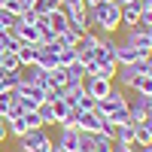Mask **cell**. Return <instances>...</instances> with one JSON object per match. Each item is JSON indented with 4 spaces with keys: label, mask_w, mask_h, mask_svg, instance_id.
Listing matches in <instances>:
<instances>
[{
    "label": "cell",
    "mask_w": 152,
    "mask_h": 152,
    "mask_svg": "<svg viewBox=\"0 0 152 152\" xmlns=\"http://www.w3.org/2000/svg\"><path fill=\"white\" fill-rule=\"evenodd\" d=\"M91 12V28H97L100 34L113 37L119 28H122V6L116 3V0H104V3H97Z\"/></svg>",
    "instance_id": "obj_1"
},
{
    "label": "cell",
    "mask_w": 152,
    "mask_h": 152,
    "mask_svg": "<svg viewBox=\"0 0 152 152\" xmlns=\"http://www.w3.org/2000/svg\"><path fill=\"white\" fill-rule=\"evenodd\" d=\"M15 91H18V104L24 107V113H28V110H37V107L46 100V88H43V85H18Z\"/></svg>",
    "instance_id": "obj_2"
},
{
    "label": "cell",
    "mask_w": 152,
    "mask_h": 152,
    "mask_svg": "<svg viewBox=\"0 0 152 152\" xmlns=\"http://www.w3.org/2000/svg\"><path fill=\"white\" fill-rule=\"evenodd\" d=\"M122 43H128V46L137 49L140 55H149V52H152V34L143 31V28H137V24H134L128 34H125V40H122Z\"/></svg>",
    "instance_id": "obj_3"
},
{
    "label": "cell",
    "mask_w": 152,
    "mask_h": 152,
    "mask_svg": "<svg viewBox=\"0 0 152 152\" xmlns=\"http://www.w3.org/2000/svg\"><path fill=\"white\" fill-rule=\"evenodd\" d=\"M49 143H52V137H49L46 128H34V131H28V134L18 140V146H24L28 152H40V149L49 146Z\"/></svg>",
    "instance_id": "obj_4"
},
{
    "label": "cell",
    "mask_w": 152,
    "mask_h": 152,
    "mask_svg": "<svg viewBox=\"0 0 152 152\" xmlns=\"http://www.w3.org/2000/svg\"><path fill=\"white\" fill-rule=\"evenodd\" d=\"M79 140H82V131L79 128H58L55 146H61L64 152H79Z\"/></svg>",
    "instance_id": "obj_5"
},
{
    "label": "cell",
    "mask_w": 152,
    "mask_h": 152,
    "mask_svg": "<svg viewBox=\"0 0 152 152\" xmlns=\"http://www.w3.org/2000/svg\"><path fill=\"white\" fill-rule=\"evenodd\" d=\"M82 85H85V91L91 94L94 100H104L110 94V88H113V79H107V76H88Z\"/></svg>",
    "instance_id": "obj_6"
},
{
    "label": "cell",
    "mask_w": 152,
    "mask_h": 152,
    "mask_svg": "<svg viewBox=\"0 0 152 152\" xmlns=\"http://www.w3.org/2000/svg\"><path fill=\"white\" fill-rule=\"evenodd\" d=\"M140 12H143V0H131V3L122 6V28L131 31L137 21H140Z\"/></svg>",
    "instance_id": "obj_7"
},
{
    "label": "cell",
    "mask_w": 152,
    "mask_h": 152,
    "mask_svg": "<svg viewBox=\"0 0 152 152\" xmlns=\"http://www.w3.org/2000/svg\"><path fill=\"white\" fill-rule=\"evenodd\" d=\"M140 58H146V55H140L128 43H116V64L119 67H128V64H134V61H140Z\"/></svg>",
    "instance_id": "obj_8"
},
{
    "label": "cell",
    "mask_w": 152,
    "mask_h": 152,
    "mask_svg": "<svg viewBox=\"0 0 152 152\" xmlns=\"http://www.w3.org/2000/svg\"><path fill=\"white\" fill-rule=\"evenodd\" d=\"M37 67L40 70H55L58 67V52H52L49 46H40L37 49Z\"/></svg>",
    "instance_id": "obj_9"
},
{
    "label": "cell",
    "mask_w": 152,
    "mask_h": 152,
    "mask_svg": "<svg viewBox=\"0 0 152 152\" xmlns=\"http://www.w3.org/2000/svg\"><path fill=\"white\" fill-rule=\"evenodd\" d=\"M46 24L52 28V34H55V37H58V34H64V31L70 28V21H67V15H64L61 9H55L52 15H46Z\"/></svg>",
    "instance_id": "obj_10"
},
{
    "label": "cell",
    "mask_w": 152,
    "mask_h": 152,
    "mask_svg": "<svg viewBox=\"0 0 152 152\" xmlns=\"http://www.w3.org/2000/svg\"><path fill=\"white\" fill-rule=\"evenodd\" d=\"M104 104L113 110V107H128V91H125V88H119V85H113L110 88V94L104 97Z\"/></svg>",
    "instance_id": "obj_11"
},
{
    "label": "cell",
    "mask_w": 152,
    "mask_h": 152,
    "mask_svg": "<svg viewBox=\"0 0 152 152\" xmlns=\"http://www.w3.org/2000/svg\"><path fill=\"white\" fill-rule=\"evenodd\" d=\"M40 73H43V70L37 67V64H34V67H21V70H18V85H40ZM18 85H15V88H18Z\"/></svg>",
    "instance_id": "obj_12"
},
{
    "label": "cell",
    "mask_w": 152,
    "mask_h": 152,
    "mask_svg": "<svg viewBox=\"0 0 152 152\" xmlns=\"http://www.w3.org/2000/svg\"><path fill=\"white\" fill-rule=\"evenodd\" d=\"M82 94H85V85H82V82H67V85H64V97H61V100H67L70 107H76Z\"/></svg>",
    "instance_id": "obj_13"
},
{
    "label": "cell",
    "mask_w": 152,
    "mask_h": 152,
    "mask_svg": "<svg viewBox=\"0 0 152 152\" xmlns=\"http://www.w3.org/2000/svg\"><path fill=\"white\" fill-rule=\"evenodd\" d=\"M37 49H40V46H18V64L21 67H34L37 64Z\"/></svg>",
    "instance_id": "obj_14"
},
{
    "label": "cell",
    "mask_w": 152,
    "mask_h": 152,
    "mask_svg": "<svg viewBox=\"0 0 152 152\" xmlns=\"http://www.w3.org/2000/svg\"><path fill=\"white\" fill-rule=\"evenodd\" d=\"M15 100H18V91H15V88H6V91L0 94V119L9 116V107L15 104Z\"/></svg>",
    "instance_id": "obj_15"
},
{
    "label": "cell",
    "mask_w": 152,
    "mask_h": 152,
    "mask_svg": "<svg viewBox=\"0 0 152 152\" xmlns=\"http://www.w3.org/2000/svg\"><path fill=\"white\" fill-rule=\"evenodd\" d=\"M113 140L116 143H134V125H116L113 128Z\"/></svg>",
    "instance_id": "obj_16"
},
{
    "label": "cell",
    "mask_w": 152,
    "mask_h": 152,
    "mask_svg": "<svg viewBox=\"0 0 152 152\" xmlns=\"http://www.w3.org/2000/svg\"><path fill=\"white\" fill-rule=\"evenodd\" d=\"M107 119H110L113 125H131V110H128V107H113Z\"/></svg>",
    "instance_id": "obj_17"
},
{
    "label": "cell",
    "mask_w": 152,
    "mask_h": 152,
    "mask_svg": "<svg viewBox=\"0 0 152 152\" xmlns=\"http://www.w3.org/2000/svg\"><path fill=\"white\" fill-rule=\"evenodd\" d=\"M18 37H12L9 31H0V55L3 52H18Z\"/></svg>",
    "instance_id": "obj_18"
},
{
    "label": "cell",
    "mask_w": 152,
    "mask_h": 152,
    "mask_svg": "<svg viewBox=\"0 0 152 152\" xmlns=\"http://www.w3.org/2000/svg\"><path fill=\"white\" fill-rule=\"evenodd\" d=\"M37 113H40V122H43V128H49V125H55V107L49 104V100H43V104L37 107Z\"/></svg>",
    "instance_id": "obj_19"
},
{
    "label": "cell",
    "mask_w": 152,
    "mask_h": 152,
    "mask_svg": "<svg viewBox=\"0 0 152 152\" xmlns=\"http://www.w3.org/2000/svg\"><path fill=\"white\" fill-rule=\"evenodd\" d=\"M6 128H9V137H15V140H21V137L28 134L24 119H6Z\"/></svg>",
    "instance_id": "obj_20"
},
{
    "label": "cell",
    "mask_w": 152,
    "mask_h": 152,
    "mask_svg": "<svg viewBox=\"0 0 152 152\" xmlns=\"http://www.w3.org/2000/svg\"><path fill=\"white\" fill-rule=\"evenodd\" d=\"M0 67H3V70H9V73H18V70H21L18 55H15V52H3V55H0Z\"/></svg>",
    "instance_id": "obj_21"
},
{
    "label": "cell",
    "mask_w": 152,
    "mask_h": 152,
    "mask_svg": "<svg viewBox=\"0 0 152 152\" xmlns=\"http://www.w3.org/2000/svg\"><path fill=\"white\" fill-rule=\"evenodd\" d=\"M79 61V55H76V49L70 46V49H58V67H70V64H76Z\"/></svg>",
    "instance_id": "obj_22"
},
{
    "label": "cell",
    "mask_w": 152,
    "mask_h": 152,
    "mask_svg": "<svg viewBox=\"0 0 152 152\" xmlns=\"http://www.w3.org/2000/svg\"><path fill=\"white\" fill-rule=\"evenodd\" d=\"M34 9H37V15H43V18H46V15H52L55 9H61V3H58V0H37V6H34Z\"/></svg>",
    "instance_id": "obj_23"
},
{
    "label": "cell",
    "mask_w": 152,
    "mask_h": 152,
    "mask_svg": "<svg viewBox=\"0 0 152 152\" xmlns=\"http://www.w3.org/2000/svg\"><path fill=\"white\" fill-rule=\"evenodd\" d=\"M49 85L64 88V85H67V67H55V70H49Z\"/></svg>",
    "instance_id": "obj_24"
},
{
    "label": "cell",
    "mask_w": 152,
    "mask_h": 152,
    "mask_svg": "<svg viewBox=\"0 0 152 152\" xmlns=\"http://www.w3.org/2000/svg\"><path fill=\"white\" fill-rule=\"evenodd\" d=\"M131 91L143 94V97H152V76H140V79L134 82V88H131Z\"/></svg>",
    "instance_id": "obj_25"
},
{
    "label": "cell",
    "mask_w": 152,
    "mask_h": 152,
    "mask_svg": "<svg viewBox=\"0 0 152 152\" xmlns=\"http://www.w3.org/2000/svg\"><path fill=\"white\" fill-rule=\"evenodd\" d=\"M67 82H85V67H82V61H76V64L67 67Z\"/></svg>",
    "instance_id": "obj_26"
},
{
    "label": "cell",
    "mask_w": 152,
    "mask_h": 152,
    "mask_svg": "<svg viewBox=\"0 0 152 152\" xmlns=\"http://www.w3.org/2000/svg\"><path fill=\"white\" fill-rule=\"evenodd\" d=\"M94 152H113V137L110 134H94Z\"/></svg>",
    "instance_id": "obj_27"
},
{
    "label": "cell",
    "mask_w": 152,
    "mask_h": 152,
    "mask_svg": "<svg viewBox=\"0 0 152 152\" xmlns=\"http://www.w3.org/2000/svg\"><path fill=\"white\" fill-rule=\"evenodd\" d=\"M21 119H24V125H28V131H34V128H43V122H40V113H37V110H28Z\"/></svg>",
    "instance_id": "obj_28"
},
{
    "label": "cell",
    "mask_w": 152,
    "mask_h": 152,
    "mask_svg": "<svg viewBox=\"0 0 152 152\" xmlns=\"http://www.w3.org/2000/svg\"><path fill=\"white\" fill-rule=\"evenodd\" d=\"M82 67H85V79L88 76H100V64L94 58H88V61H82Z\"/></svg>",
    "instance_id": "obj_29"
},
{
    "label": "cell",
    "mask_w": 152,
    "mask_h": 152,
    "mask_svg": "<svg viewBox=\"0 0 152 152\" xmlns=\"http://www.w3.org/2000/svg\"><path fill=\"white\" fill-rule=\"evenodd\" d=\"M79 152H94V134H85V131H82V140H79Z\"/></svg>",
    "instance_id": "obj_30"
},
{
    "label": "cell",
    "mask_w": 152,
    "mask_h": 152,
    "mask_svg": "<svg viewBox=\"0 0 152 152\" xmlns=\"http://www.w3.org/2000/svg\"><path fill=\"white\" fill-rule=\"evenodd\" d=\"M94 104H97V100H94L91 94H88V91H85V94L79 97V104H76V110H94Z\"/></svg>",
    "instance_id": "obj_31"
},
{
    "label": "cell",
    "mask_w": 152,
    "mask_h": 152,
    "mask_svg": "<svg viewBox=\"0 0 152 152\" xmlns=\"http://www.w3.org/2000/svg\"><path fill=\"white\" fill-rule=\"evenodd\" d=\"M113 152H137V143H116L113 140Z\"/></svg>",
    "instance_id": "obj_32"
},
{
    "label": "cell",
    "mask_w": 152,
    "mask_h": 152,
    "mask_svg": "<svg viewBox=\"0 0 152 152\" xmlns=\"http://www.w3.org/2000/svg\"><path fill=\"white\" fill-rule=\"evenodd\" d=\"M9 137V128H6V119H0V143Z\"/></svg>",
    "instance_id": "obj_33"
},
{
    "label": "cell",
    "mask_w": 152,
    "mask_h": 152,
    "mask_svg": "<svg viewBox=\"0 0 152 152\" xmlns=\"http://www.w3.org/2000/svg\"><path fill=\"white\" fill-rule=\"evenodd\" d=\"M82 3H85V9H94L97 3H104V0H82Z\"/></svg>",
    "instance_id": "obj_34"
},
{
    "label": "cell",
    "mask_w": 152,
    "mask_h": 152,
    "mask_svg": "<svg viewBox=\"0 0 152 152\" xmlns=\"http://www.w3.org/2000/svg\"><path fill=\"white\" fill-rule=\"evenodd\" d=\"M143 76H152V55L146 58V73H143Z\"/></svg>",
    "instance_id": "obj_35"
},
{
    "label": "cell",
    "mask_w": 152,
    "mask_h": 152,
    "mask_svg": "<svg viewBox=\"0 0 152 152\" xmlns=\"http://www.w3.org/2000/svg\"><path fill=\"white\" fill-rule=\"evenodd\" d=\"M21 3H24V9H34V6H37V0H21Z\"/></svg>",
    "instance_id": "obj_36"
},
{
    "label": "cell",
    "mask_w": 152,
    "mask_h": 152,
    "mask_svg": "<svg viewBox=\"0 0 152 152\" xmlns=\"http://www.w3.org/2000/svg\"><path fill=\"white\" fill-rule=\"evenodd\" d=\"M137 152H152V143L149 146H137Z\"/></svg>",
    "instance_id": "obj_37"
},
{
    "label": "cell",
    "mask_w": 152,
    "mask_h": 152,
    "mask_svg": "<svg viewBox=\"0 0 152 152\" xmlns=\"http://www.w3.org/2000/svg\"><path fill=\"white\" fill-rule=\"evenodd\" d=\"M143 9H152V0H143Z\"/></svg>",
    "instance_id": "obj_38"
},
{
    "label": "cell",
    "mask_w": 152,
    "mask_h": 152,
    "mask_svg": "<svg viewBox=\"0 0 152 152\" xmlns=\"http://www.w3.org/2000/svg\"><path fill=\"white\" fill-rule=\"evenodd\" d=\"M12 152H28V149H24V146H18V143H15V149H12Z\"/></svg>",
    "instance_id": "obj_39"
},
{
    "label": "cell",
    "mask_w": 152,
    "mask_h": 152,
    "mask_svg": "<svg viewBox=\"0 0 152 152\" xmlns=\"http://www.w3.org/2000/svg\"><path fill=\"white\" fill-rule=\"evenodd\" d=\"M3 91H6V85H3V79H0V94H3Z\"/></svg>",
    "instance_id": "obj_40"
},
{
    "label": "cell",
    "mask_w": 152,
    "mask_h": 152,
    "mask_svg": "<svg viewBox=\"0 0 152 152\" xmlns=\"http://www.w3.org/2000/svg\"><path fill=\"white\" fill-rule=\"evenodd\" d=\"M116 3H119V6H125V3H131V0H116Z\"/></svg>",
    "instance_id": "obj_41"
},
{
    "label": "cell",
    "mask_w": 152,
    "mask_h": 152,
    "mask_svg": "<svg viewBox=\"0 0 152 152\" xmlns=\"http://www.w3.org/2000/svg\"><path fill=\"white\" fill-rule=\"evenodd\" d=\"M3 6H6V0H0V9H3Z\"/></svg>",
    "instance_id": "obj_42"
},
{
    "label": "cell",
    "mask_w": 152,
    "mask_h": 152,
    "mask_svg": "<svg viewBox=\"0 0 152 152\" xmlns=\"http://www.w3.org/2000/svg\"><path fill=\"white\" fill-rule=\"evenodd\" d=\"M0 146H3V143H0Z\"/></svg>",
    "instance_id": "obj_43"
},
{
    "label": "cell",
    "mask_w": 152,
    "mask_h": 152,
    "mask_svg": "<svg viewBox=\"0 0 152 152\" xmlns=\"http://www.w3.org/2000/svg\"><path fill=\"white\" fill-rule=\"evenodd\" d=\"M58 3H61V0H58Z\"/></svg>",
    "instance_id": "obj_44"
},
{
    "label": "cell",
    "mask_w": 152,
    "mask_h": 152,
    "mask_svg": "<svg viewBox=\"0 0 152 152\" xmlns=\"http://www.w3.org/2000/svg\"><path fill=\"white\" fill-rule=\"evenodd\" d=\"M149 55H152V52H149Z\"/></svg>",
    "instance_id": "obj_45"
}]
</instances>
